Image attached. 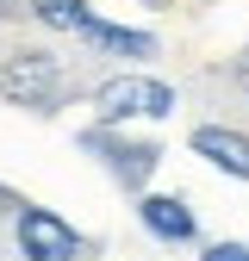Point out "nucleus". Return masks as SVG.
<instances>
[{
    "mask_svg": "<svg viewBox=\"0 0 249 261\" xmlns=\"http://www.w3.org/2000/svg\"><path fill=\"white\" fill-rule=\"evenodd\" d=\"M62 87H69V69L62 56L44 44H19L7 62H0V100L25 106V112H56L62 106Z\"/></svg>",
    "mask_w": 249,
    "mask_h": 261,
    "instance_id": "f257e3e1",
    "label": "nucleus"
},
{
    "mask_svg": "<svg viewBox=\"0 0 249 261\" xmlns=\"http://www.w3.org/2000/svg\"><path fill=\"white\" fill-rule=\"evenodd\" d=\"M93 112L100 124H124V118H168L175 112V87L156 81V75H112L100 93H93Z\"/></svg>",
    "mask_w": 249,
    "mask_h": 261,
    "instance_id": "f03ea898",
    "label": "nucleus"
},
{
    "mask_svg": "<svg viewBox=\"0 0 249 261\" xmlns=\"http://www.w3.org/2000/svg\"><path fill=\"white\" fill-rule=\"evenodd\" d=\"M13 237H19V255L25 261H75L87 243L69 218H56L50 205H19L13 212Z\"/></svg>",
    "mask_w": 249,
    "mask_h": 261,
    "instance_id": "7ed1b4c3",
    "label": "nucleus"
},
{
    "mask_svg": "<svg viewBox=\"0 0 249 261\" xmlns=\"http://www.w3.org/2000/svg\"><path fill=\"white\" fill-rule=\"evenodd\" d=\"M87 149H100V162L112 168V180H118L124 193H137V199H143L150 174L162 168V149H156V143H131V137H118V130H106V124L87 130Z\"/></svg>",
    "mask_w": 249,
    "mask_h": 261,
    "instance_id": "20e7f679",
    "label": "nucleus"
},
{
    "mask_svg": "<svg viewBox=\"0 0 249 261\" xmlns=\"http://www.w3.org/2000/svg\"><path fill=\"white\" fill-rule=\"evenodd\" d=\"M187 149L206 155L212 168H225L231 180H249V137L243 130H231V124H193L187 130Z\"/></svg>",
    "mask_w": 249,
    "mask_h": 261,
    "instance_id": "39448f33",
    "label": "nucleus"
},
{
    "mask_svg": "<svg viewBox=\"0 0 249 261\" xmlns=\"http://www.w3.org/2000/svg\"><path fill=\"white\" fill-rule=\"evenodd\" d=\"M137 224L156 243H193L200 237V224H193V212H187L181 193H143L137 199Z\"/></svg>",
    "mask_w": 249,
    "mask_h": 261,
    "instance_id": "423d86ee",
    "label": "nucleus"
},
{
    "mask_svg": "<svg viewBox=\"0 0 249 261\" xmlns=\"http://www.w3.org/2000/svg\"><path fill=\"white\" fill-rule=\"evenodd\" d=\"M81 38H87L93 50H106V56H156V38H150V31L118 25V19H100V13L87 19V31H81Z\"/></svg>",
    "mask_w": 249,
    "mask_h": 261,
    "instance_id": "0eeeda50",
    "label": "nucleus"
},
{
    "mask_svg": "<svg viewBox=\"0 0 249 261\" xmlns=\"http://www.w3.org/2000/svg\"><path fill=\"white\" fill-rule=\"evenodd\" d=\"M25 13L38 19L44 31H75V38H81V31H87V19H93V7H87V0H31Z\"/></svg>",
    "mask_w": 249,
    "mask_h": 261,
    "instance_id": "6e6552de",
    "label": "nucleus"
},
{
    "mask_svg": "<svg viewBox=\"0 0 249 261\" xmlns=\"http://www.w3.org/2000/svg\"><path fill=\"white\" fill-rule=\"evenodd\" d=\"M200 261H249V243H212Z\"/></svg>",
    "mask_w": 249,
    "mask_h": 261,
    "instance_id": "1a4fd4ad",
    "label": "nucleus"
},
{
    "mask_svg": "<svg viewBox=\"0 0 249 261\" xmlns=\"http://www.w3.org/2000/svg\"><path fill=\"white\" fill-rule=\"evenodd\" d=\"M7 13H19V0H0V19H7Z\"/></svg>",
    "mask_w": 249,
    "mask_h": 261,
    "instance_id": "9d476101",
    "label": "nucleus"
},
{
    "mask_svg": "<svg viewBox=\"0 0 249 261\" xmlns=\"http://www.w3.org/2000/svg\"><path fill=\"white\" fill-rule=\"evenodd\" d=\"M143 7H162V0H143Z\"/></svg>",
    "mask_w": 249,
    "mask_h": 261,
    "instance_id": "9b49d317",
    "label": "nucleus"
},
{
    "mask_svg": "<svg viewBox=\"0 0 249 261\" xmlns=\"http://www.w3.org/2000/svg\"><path fill=\"white\" fill-rule=\"evenodd\" d=\"M243 75H249V56H243Z\"/></svg>",
    "mask_w": 249,
    "mask_h": 261,
    "instance_id": "f8f14e48",
    "label": "nucleus"
}]
</instances>
